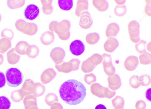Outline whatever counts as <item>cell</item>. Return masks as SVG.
Returning <instances> with one entry per match:
<instances>
[{"mask_svg":"<svg viewBox=\"0 0 151 109\" xmlns=\"http://www.w3.org/2000/svg\"><path fill=\"white\" fill-rule=\"evenodd\" d=\"M50 109H63V107L61 104L57 102L51 105Z\"/></svg>","mask_w":151,"mask_h":109,"instance_id":"cell-48","label":"cell"},{"mask_svg":"<svg viewBox=\"0 0 151 109\" xmlns=\"http://www.w3.org/2000/svg\"><path fill=\"white\" fill-rule=\"evenodd\" d=\"M119 45V42L117 39L113 37H109L104 44V49L106 51L111 53L115 50Z\"/></svg>","mask_w":151,"mask_h":109,"instance_id":"cell-18","label":"cell"},{"mask_svg":"<svg viewBox=\"0 0 151 109\" xmlns=\"http://www.w3.org/2000/svg\"><path fill=\"white\" fill-rule=\"evenodd\" d=\"M102 61L101 55L98 53L94 54L83 62L81 66V70L84 73H90Z\"/></svg>","mask_w":151,"mask_h":109,"instance_id":"cell-4","label":"cell"},{"mask_svg":"<svg viewBox=\"0 0 151 109\" xmlns=\"http://www.w3.org/2000/svg\"><path fill=\"white\" fill-rule=\"evenodd\" d=\"M111 102L114 109H122L123 108L124 100L122 97L117 95L111 100Z\"/></svg>","mask_w":151,"mask_h":109,"instance_id":"cell-30","label":"cell"},{"mask_svg":"<svg viewBox=\"0 0 151 109\" xmlns=\"http://www.w3.org/2000/svg\"><path fill=\"white\" fill-rule=\"evenodd\" d=\"M34 83L30 79L25 80L21 88L19 89L20 93L24 98L27 95L32 94Z\"/></svg>","mask_w":151,"mask_h":109,"instance_id":"cell-16","label":"cell"},{"mask_svg":"<svg viewBox=\"0 0 151 109\" xmlns=\"http://www.w3.org/2000/svg\"><path fill=\"white\" fill-rule=\"evenodd\" d=\"M65 53L62 48L57 47L53 49L50 53V56L55 64H60L62 63L65 56Z\"/></svg>","mask_w":151,"mask_h":109,"instance_id":"cell-9","label":"cell"},{"mask_svg":"<svg viewBox=\"0 0 151 109\" xmlns=\"http://www.w3.org/2000/svg\"><path fill=\"white\" fill-rule=\"evenodd\" d=\"M127 11V7L124 5L121 6L116 5L114 9V14L119 17H121L124 15L126 13Z\"/></svg>","mask_w":151,"mask_h":109,"instance_id":"cell-38","label":"cell"},{"mask_svg":"<svg viewBox=\"0 0 151 109\" xmlns=\"http://www.w3.org/2000/svg\"><path fill=\"white\" fill-rule=\"evenodd\" d=\"M4 58L3 55L0 53V65H1L3 62Z\"/></svg>","mask_w":151,"mask_h":109,"instance_id":"cell-53","label":"cell"},{"mask_svg":"<svg viewBox=\"0 0 151 109\" xmlns=\"http://www.w3.org/2000/svg\"><path fill=\"white\" fill-rule=\"evenodd\" d=\"M39 52V48L36 45H29L26 49L25 54L30 58H35L38 56Z\"/></svg>","mask_w":151,"mask_h":109,"instance_id":"cell-24","label":"cell"},{"mask_svg":"<svg viewBox=\"0 0 151 109\" xmlns=\"http://www.w3.org/2000/svg\"><path fill=\"white\" fill-rule=\"evenodd\" d=\"M119 25L116 23L109 24L106 28L105 34L107 37H116L119 31Z\"/></svg>","mask_w":151,"mask_h":109,"instance_id":"cell-20","label":"cell"},{"mask_svg":"<svg viewBox=\"0 0 151 109\" xmlns=\"http://www.w3.org/2000/svg\"><path fill=\"white\" fill-rule=\"evenodd\" d=\"M55 38L53 32L47 31L41 35L40 37V40L41 43L43 45H48L53 42Z\"/></svg>","mask_w":151,"mask_h":109,"instance_id":"cell-21","label":"cell"},{"mask_svg":"<svg viewBox=\"0 0 151 109\" xmlns=\"http://www.w3.org/2000/svg\"><path fill=\"white\" fill-rule=\"evenodd\" d=\"M79 24L83 29L89 28L93 24V20L89 13L87 11L82 12L79 16Z\"/></svg>","mask_w":151,"mask_h":109,"instance_id":"cell-10","label":"cell"},{"mask_svg":"<svg viewBox=\"0 0 151 109\" xmlns=\"http://www.w3.org/2000/svg\"><path fill=\"white\" fill-rule=\"evenodd\" d=\"M58 4L60 8L63 10H70L73 6V1L72 0H58Z\"/></svg>","mask_w":151,"mask_h":109,"instance_id":"cell-32","label":"cell"},{"mask_svg":"<svg viewBox=\"0 0 151 109\" xmlns=\"http://www.w3.org/2000/svg\"><path fill=\"white\" fill-rule=\"evenodd\" d=\"M11 98L12 101L15 102H19L24 98L22 96L20 90H15L11 93Z\"/></svg>","mask_w":151,"mask_h":109,"instance_id":"cell-39","label":"cell"},{"mask_svg":"<svg viewBox=\"0 0 151 109\" xmlns=\"http://www.w3.org/2000/svg\"><path fill=\"white\" fill-rule=\"evenodd\" d=\"M1 14H0V22L1 21Z\"/></svg>","mask_w":151,"mask_h":109,"instance_id":"cell-54","label":"cell"},{"mask_svg":"<svg viewBox=\"0 0 151 109\" xmlns=\"http://www.w3.org/2000/svg\"><path fill=\"white\" fill-rule=\"evenodd\" d=\"M140 64L143 65L150 64L151 62V54L145 52L139 56Z\"/></svg>","mask_w":151,"mask_h":109,"instance_id":"cell-34","label":"cell"},{"mask_svg":"<svg viewBox=\"0 0 151 109\" xmlns=\"http://www.w3.org/2000/svg\"><path fill=\"white\" fill-rule=\"evenodd\" d=\"M40 1L42 5V9L43 13L46 15L51 14L53 10L52 5V0H40Z\"/></svg>","mask_w":151,"mask_h":109,"instance_id":"cell-28","label":"cell"},{"mask_svg":"<svg viewBox=\"0 0 151 109\" xmlns=\"http://www.w3.org/2000/svg\"><path fill=\"white\" fill-rule=\"evenodd\" d=\"M56 72L52 68L45 70L40 76V80L43 84H47L50 82L55 77Z\"/></svg>","mask_w":151,"mask_h":109,"instance_id":"cell-14","label":"cell"},{"mask_svg":"<svg viewBox=\"0 0 151 109\" xmlns=\"http://www.w3.org/2000/svg\"><path fill=\"white\" fill-rule=\"evenodd\" d=\"M139 64L137 57L134 55L128 57L124 62L125 69L129 71H132L135 70Z\"/></svg>","mask_w":151,"mask_h":109,"instance_id":"cell-15","label":"cell"},{"mask_svg":"<svg viewBox=\"0 0 151 109\" xmlns=\"http://www.w3.org/2000/svg\"><path fill=\"white\" fill-rule=\"evenodd\" d=\"M105 87L98 83L92 84L90 87L91 93L96 96L101 98H104V92Z\"/></svg>","mask_w":151,"mask_h":109,"instance_id":"cell-19","label":"cell"},{"mask_svg":"<svg viewBox=\"0 0 151 109\" xmlns=\"http://www.w3.org/2000/svg\"><path fill=\"white\" fill-rule=\"evenodd\" d=\"M23 102L25 109H39L37 107L36 97L33 95L25 96Z\"/></svg>","mask_w":151,"mask_h":109,"instance_id":"cell-17","label":"cell"},{"mask_svg":"<svg viewBox=\"0 0 151 109\" xmlns=\"http://www.w3.org/2000/svg\"><path fill=\"white\" fill-rule=\"evenodd\" d=\"M129 82L130 86L133 88L137 89L140 85L138 79V76L133 75L130 77Z\"/></svg>","mask_w":151,"mask_h":109,"instance_id":"cell-41","label":"cell"},{"mask_svg":"<svg viewBox=\"0 0 151 109\" xmlns=\"http://www.w3.org/2000/svg\"><path fill=\"white\" fill-rule=\"evenodd\" d=\"M6 79L4 73L0 71V88L4 87L6 84Z\"/></svg>","mask_w":151,"mask_h":109,"instance_id":"cell-47","label":"cell"},{"mask_svg":"<svg viewBox=\"0 0 151 109\" xmlns=\"http://www.w3.org/2000/svg\"><path fill=\"white\" fill-rule=\"evenodd\" d=\"M114 1L117 4L121 5L124 4L126 2V0H114Z\"/></svg>","mask_w":151,"mask_h":109,"instance_id":"cell-51","label":"cell"},{"mask_svg":"<svg viewBox=\"0 0 151 109\" xmlns=\"http://www.w3.org/2000/svg\"><path fill=\"white\" fill-rule=\"evenodd\" d=\"M46 103L50 106L54 103L58 102V100L57 96L53 93H50L47 94L45 98Z\"/></svg>","mask_w":151,"mask_h":109,"instance_id":"cell-35","label":"cell"},{"mask_svg":"<svg viewBox=\"0 0 151 109\" xmlns=\"http://www.w3.org/2000/svg\"><path fill=\"white\" fill-rule=\"evenodd\" d=\"M5 75L7 84L10 87H17L22 82L23 74L17 68L11 67L8 69L6 72Z\"/></svg>","mask_w":151,"mask_h":109,"instance_id":"cell-3","label":"cell"},{"mask_svg":"<svg viewBox=\"0 0 151 109\" xmlns=\"http://www.w3.org/2000/svg\"><path fill=\"white\" fill-rule=\"evenodd\" d=\"M146 48L149 52H151V42L147 43L146 46Z\"/></svg>","mask_w":151,"mask_h":109,"instance_id":"cell-52","label":"cell"},{"mask_svg":"<svg viewBox=\"0 0 151 109\" xmlns=\"http://www.w3.org/2000/svg\"><path fill=\"white\" fill-rule=\"evenodd\" d=\"M80 61L78 59H72L69 62H63L60 64H55V67L59 72L68 73L78 70L79 68Z\"/></svg>","mask_w":151,"mask_h":109,"instance_id":"cell-6","label":"cell"},{"mask_svg":"<svg viewBox=\"0 0 151 109\" xmlns=\"http://www.w3.org/2000/svg\"><path fill=\"white\" fill-rule=\"evenodd\" d=\"M135 107L136 109H145L146 107V104L143 100H139L136 102Z\"/></svg>","mask_w":151,"mask_h":109,"instance_id":"cell-46","label":"cell"},{"mask_svg":"<svg viewBox=\"0 0 151 109\" xmlns=\"http://www.w3.org/2000/svg\"><path fill=\"white\" fill-rule=\"evenodd\" d=\"M92 4L98 11L101 12L106 11L109 7L108 2L106 0H93Z\"/></svg>","mask_w":151,"mask_h":109,"instance_id":"cell-25","label":"cell"},{"mask_svg":"<svg viewBox=\"0 0 151 109\" xmlns=\"http://www.w3.org/2000/svg\"><path fill=\"white\" fill-rule=\"evenodd\" d=\"M151 89L149 88L146 90L145 95L146 98L149 101H151Z\"/></svg>","mask_w":151,"mask_h":109,"instance_id":"cell-49","label":"cell"},{"mask_svg":"<svg viewBox=\"0 0 151 109\" xmlns=\"http://www.w3.org/2000/svg\"><path fill=\"white\" fill-rule=\"evenodd\" d=\"M147 42L141 40L135 45V48L136 51L139 53L142 54L146 52L145 46Z\"/></svg>","mask_w":151,"mask_h":109,"instance_id":"cell-40","label":"cell"},{"mask_svg":"<svg viewBox=\"0 0 151 109\" xmlns=\"http://www.w3.org/2000/svg\"><path fill=\"white\" fill-rule=\"evenodd\" d=\"M99 39V35L96 32L89 33L86 35V42L90 44H94L96 43Z\"/></svg>","mask_w":151,"mask_h":109,"instance_id":"cell-31","label":"cell"},{"mask_svg":"<svg viewBox=\"0 0 151 109\" xmlns=\"http://www.w3.org/2000/svg\"><path fill=\"white\" fill-rule=\"evenodd\" d=\"M107 81L109 87L112 91H115L118 89L122 85L120 78L116 74L108 76Z\"/></svg>","mask_w":151,"mask_h":109,"instance_id":"cell-13","label":"cell"},{"mask_svg":"<svg viewBox=\"0 0 151 109\" xmlns=\"http://www.w3.org/2000/svg\"><path fill=\"white\" fill-rule=\"evenodd\" d=\"M84 80L85 82L88 85H91L96 82V76L93 73L86 74L85 75Z\"/></svg>","mask_w":151,"mask_h":109,"instance_id":"cell-42","label":"cell"},{"mask_svg":"<svg viewBox=\"0 0 151 109\" xmlns=\"http://www.w3.org/2000/svg\"><path fill=\"white\" fill-rule=\"evenodd\" d=\"M88 3L87 0H78L75 11L76 16H79L82 11L88 10Z\"/></svg>","mask_w":151,"mask_h":109,"instance_id":"cell-23","label":"cell"},{"mask_svg":"<svg viewBox=\"0 0 151 109\" xmlns=\"http://www.w3.org/2000/svg\"><path fill=\"white\" fill-rule=\"evenodd\" d=\"M39 12V9L36 5L30 4L28 5L25 9L24 15L26 19L32 20L37 17Z\"/></svg>","mask_w":151,"mask_h":109,"instance_id":"cell-12","label":"cell"},{"mask_svg":"<svg viewBox=\"0 0 151 109\" xmlns=\"http://www.w3.org/2000/svg\"><path fill=\"white\" fill-rule=\"evenodd\" d=\"M102 56V64L104 72L108 76L113 75L115 72V69L113 65L111 55L104 53Z\"/></svg>","mask_w":151,"mask_h":109,"instance_id":"cell-8","label":"cell"},{"mask_svg":"<svg viewBox=\"0 0 151 109\" xmlns=\"http://www.w3.org/2000/svg\"><path fill=\"white\" fill-rule=\"evenodd\" d=\"M29 45L26 41H21L18 42L14 48L15 52L18 54L23 55L25 54L27 48Z\"/></svg>","mask_w":151,"mask_h":109,"instance_id":"cell-27","label":"cell"},{"mask_svg":"<svg viewBox=\"0 0 151 109\" xmlns=\"http://www.w3.org/2000/svg\"><path fill=\"white\" fill-rule=\"evenodd\" d=\"M25 3V0H8L7 1L8 7L12 9L22 7Z\"/></svg>","mask_w":151,"mask_h":109,"instance_id":"cell-33","label":"cell"},{"mask_svg":"<svg viewBox=\"0 0 151 109\" xmlns=\"http://www.w3.org/2000/svg\"><path fill=\"white\" fill-rule=\"evenodd\" d=\"M70 22L64 19L60 22L56 21H52L49 24V29L50 32L56 33L60 39L66 40L70 37Z\"/></svg>","mask_w":151,"mask_h":109,"instance_id":"cell-2","label":"cell"},{"mask_svg":"<svg viewBox=\"0 0 151 109\" xmlns=\"http://www.w3.org/2000/svg\"><path fill=\"white\" fill-rule=\"evenodd\" d=\"M59 93L61 98L66 103L71 105L80 104L86 94V89L81 82L76 80L65 81L60 86Z\"/></svg>","mask_w":151,"mask_h":109,"instance_id":"cell-1","label":"cell"},{"mask_svg":"<svg viewBox=\"0 0 151 109\" xmlns=\"http://www.w3.org/2000/svg\"><path fill=\"white\" fill-rule=\"evenodd\" d=\"M15 26L18 31L29 36L35 34L38 29L36 24L27 22L23 19L17 20L15 22Z\"/></svg>","mask_w":151,"mask_h":109,"instance_id":"cell-5","label":"cell"},{"mask_svg":"<svg viewBox=\"0 0 151 109\" xmlns=\"http://www.w3.org/2000/svg\"><path fill=\"white\" fill-rule=\"evenodd\" d=\"M116 93L115 91H111L107 87H105L104 92L105 98L111 99L114 96Z\"/></svg>","mask_w":151,"mask_h":109,"instance_id":"cell-45","label":"cell"},{"mask_svg":"<svg viewBox=\"0 0 151 109\" xmlns=\"http://www.w3.org/2000/svg\"><path fill=\"white\" fill-rule=\"evenodd\" d=\"M95 109H107V108L104 105L99 104L96 106Z\"/></svg>","mask_w":151,"mask_h":109,"instance_id":"cell-50","label":"cell"},{"mask_svg":"<svg viewBox=\"0 0 151 109\" xmlns=\"http://www.w3.org/2000/svg\"><path fill=\"white\" fill-rule=\"evenodd\" d=\"M12 46L11 40L5 38L0 39V53L4 54Z\"/></svg>","mask_w":151,"mask_h":109,"instance_id":"cell-29","label":"cell"},{"mask_svg":"<svg viewBox=\"0 0 151 109\" xmlns=\"http://www.w3.org/2000/svg\"><path fill=\"white\" fill-rule=\"evenodd\" d=\"M45 86L39 82L34 83L33 90V93L36 97L42 95L45 93Z\"/></svg>","mask_w":151,"mask_h":109,"instance_id":"cell-26","label":"cell"},{"mask_svg":"<svg viewBox=\"0 0 151 109\" xmlns=\"http://www.w3.org/2000/svg\"><path fill=\"white\" fill-rule=\"evenodd\" d=\"M128 31L131 40L133 43H137L140 39L139 37L140 25L136 21H130L128 25Z\"/></svg>","mask_w":151,"mask_h":109,"instance_id":"cell-7","label":"cell"},{"mask_svg":"<svg viewBox=\"0 0 151 109\" xmlns=\"http://www.w3.org/2000/svg\"><path fill=\"white\" fill-rule=\"evenodd\" d=\"M138 79L141 85L147 86L149 85L151 82V78L149 75L144 74L138 76Z\"/></svg>","mask_w":151,"mask_h":109,"instance_id":"cell-37","label":"cell"},{"mask_svg":"<svg viewBox=\"0 0 151 109\" xmlns=\"http://www.w3.org/2000/svg\"><path fill=\"white\" fill-rule=\"evenodd\" d=\"M122 109H124V108H122Z\"/></svg>","mask_w":151,"mask_h":109,"instance_id":"cell-55","label":"cell"},{"mask_svg":"<svg viewBox=\"0 0 151 109\" xmlns=\"http://www.w3.org/2000/svg\"><path fill=\"white\" fill-rule=\"evenodd\" d=\"M69 50L73 54L79 56L84 52L85 46L81 41L77 39L71 42L69 46Z\"/></svg>","mask_w":151,"mask_h":109,"instance_id":"cell-11","label":"cell"},{"mask_svg":"<svg viewBox=\"0 0 151 109\" xmlns=\"http://www.w3.org/2000/svg\"><path fill=\"white\" fill-rule=\"evenodd\" d=\"M146 5L144 8V12L147 16H151V0H145Z\"/></svg>","mask_w":151,"mask_h":109,"instance_id":"cell-44","label":"cell"},{"mask_svg":"<svg viewBox=\"0 0 151 109\" xmlns=\"http://www.w3.org/2000/svg\"><path fill=\"white\" fill-rule=\"evenodd\" d=\"M6 56L8 62L11 65L17 63L20 57V56L15 52L14 48L11 49L8 52Z\"/></svg>","mask_w":151,"mask_h":109,"instance_id":"cell-22","label":"cell"},{"mask_svg":"<svg viewBox=\"0 0 151 109\" xmlns=\"http://www.w3.org/2000/svg\"><path fill=\"white\" fill-rule=\"evenodd\" d=\"M11 106V102L8 98L0 96V109H9Z\"/></svg>","mask_w":151,"mask_h":109,"instance_id":"cell-36","label":"cell"},{"mask_svg":"<svg viewBox=\"0 0 151 109\" xmlns=\"http://www.w3.org/2000/svg\"><path fill=\"white\" fill-rule=\"evenodd\" d=\"M1 37L12 40L14 37V33L12 30L8 28L4 29L1 33Z\"/></svg>","mask_w":151,"mask_h":109,"instance_id":"cell-43","label":"cell"}]
</instances>
